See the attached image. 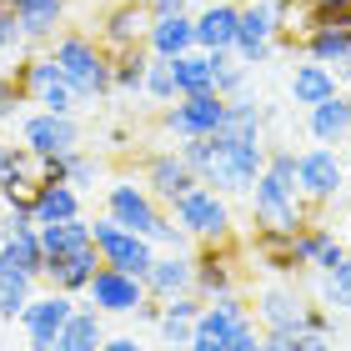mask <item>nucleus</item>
Here are the masks:
<instances>
[{
  "label": "nucleus",
  "instance_id": "1",
  "mask_svg": "<svg viewBox=\"0 0 351 351\" xmlns=\"http://www.w3.org/2000/svg\"><path fill=\"white\" fill-rule=\"evenodd\" d=\"M251 221L256 231H301L311 226V201L296 186V151H266V166L251 186Z\"/></svg>",
  "mask_w": 351,
  "mask_h": 351
},
{
  "label": "nucleus",
  "instance_id": "2",
  "mask_svg": "<svg viewBox=\"0 0 351 351\" xmlns=\"http://www.w3.org/2000/svg\"><path fill=\"white\" fill-rule=\"evenodd\" d=\"M51 56H56L60 75H66V86L75 90L81 106H95L116 90L110 86V51L95 36H86V30H60L51 40Z\"/></svg>",
  "mask_w": 351,
  "mask_h": 351
},
{
  "label": "nucleus",
  "instance_id": "3",
  "mask_svg": "<svg viewBox=\"0 0 351 351\" xmlns=\"http://www.w3.org/2000/svg\"><path fill=\"white\" fill-rule=\"evenodd\" d=\"M166 211L191 241H231V226H236L231 221V196H221L211 186H196V191H186V196H176Z\"/></svg>",
  "mask_w": 351,
  "mask_h": 351
},
{
  "label": "nucleus",
  "instance_id": "4",
  "mask_svg": "<svg viewBox=\"0 0 351 351\" xmlns=\"http://www.w3.org/2000/svg\"><path fill=\"white\" fill-rule=\"evenodd\" d=\"M90 241H95V251H101L106 266L131 271V276L146 281V271H151V261H156V241H151V236H136V231L116 226L110 216H95V221H90Z\"/></svg>",
  "mask_w": 351,
  "mask_h": 351
},
{
  "label": "nucleus",
  "instance_id": "5",
  "mask_svg": "<svg viewBox=\"0 0 351 351\" xmlns=\"http://www.w3.org/2000/svg\"><path fill=\"white\" fill-rule=\"evenodd\" d=\"M106 216L116 221V226L125 231H136V236H151L156 241V231L166 226V206L146 191V181H110L106 186Z\"/></svg>",
  "mask_w": 351,
  "mask_h": 351
},
{
  "label": "nucleus",
  "instance_id": "6",
  "mask_svg": "<svg viewBox=\"0 0 351 351\" xmlns=\"http://www.w3.org/2000/svg\"><path fill=\"white\" fill-rule=\"evenodd\" d=\"M226 121V95L216 90H201V95H176L171 106H161V125L176 141H191V136H211L216 125Z\"/></svg>",
  "mask_w": 351,
  "mask_h": 351
},
{
  "label": "nucleus",
  "instance_id": "7",
  "mask_svg": "<svg viewBox=\"0 0 351 351\" xmlns=\"http://www.w3.org/2000/svg\"><path fill=\"white\" fill-rule=\"evenodd\" d=\"M296 186H301V196H306L311 206L337 201L341 191H346V166H341L337 146H311V151H301V156H296Z\"/></svg>",
  "mask_w": 351,
  "mask_h": 351
},
{
  "label": "nucleus",
  "instance_id": "8",
  "mask_svg": "<svg viewBox=\"0 0 351 351\" xmlns=\"http://www.w3.org/2000/svg\"><path fill=\"white\" fill-rule=\"evenodd\" d=\"M81 121L75 116H56V110H30L21 121V146L30 156H66V151H81Z\"/></svg>",
  "mask_w": 351,
  "mask_h": 351
},
{
  "label": "nucleus",
  "instance_id": "9",
  "mask_svg": "<svg viewBox=\"0 0 351 351\" xmlns=\"http://www.w3.org/2000/svg\"><path fill=\"white\" fill-rule=\"evenodd\" d=\"M86 301H90L101 316H136V306L146 301V281L131 276V271H116V266L101 261V271H95L90 286H86Z\"/></svg>",
  "mask_w": 351,
  "mask_h": 351
},
{
  "label": "nucleus",
  "instance_id": "10",
  "mask_svg": "<svg viewBox=\"0 0 351 351\" xmlns=\"http://www.w3.org/2000/svg\"><path fill=\"white\" fill-rule=\"evenodd\" d=\"M271 51H276V10H271V0L241 5V25H236V45H231V56L251 71V66H266Z\"/></svg>",
  "mask_w": 351,
  "mask_h": 351
},
{
  "label": "nucleus",
  "instance_id": "11",
  "mask_svg": "<svg viewBox=\"0 0 351 351\" xmlns=\"http://www.w3.org/2000/svg\"><path fill=\"white\" fill-rule=\"evenodd\" d=\"M246 301L241 291H226V296H216V301H206L201 316H196V326H191V351H221L231 341V331L246 322Z\"/></svg>",
  "mask_w": 351,
  "mask_h": 351
},
{
  "label": "nucleus",
  "instance_id": "12",
  "mask_svg": "<svg viewBox=\"0 0 351 351\" xmlns=\"http://www.w3.org/2000/svg\"><path fill=\"white\" fill-rule=\"evenodd\" d=\"M311 301L296 291L291 281H271L256 291V326L261 331H281V337H301V316Z\"/></svg>",
  "mask_w": 351,
  "mask_h": 351
},
{
  "label": "nucleus",
  "instance_id": "13",
  "mask_svg": "<svg viewBox=\"0 0 351 351\" xmlns=\"http://www.w3.org/2000/svg\"><path fill=\"white\" fill-rule=\"evenodd\" d=\"M191 261H196L191 291H196L201 301H216V296L236 291V256H231V241H196Z\"/></svg>",
  "mask_w": 351,
  "mask_h": 351
},
{
  "label": "nucleus",
  "instance_id": "14",
  "mask_svg": "<svg viewBox=\"0 0 351 351\" xmlns=\"http://www.w3.org/2000/svg\"><path fill=\"white\" fill-rule=\"evenodd\" d=\"M141 181H146V191L161 206H171L176 196H186V191H196L201 186V176L186 166V156L181 151H156L146 156V166H141Z\"/></svg>",
  "mask_w": 351,
  "mask_h": 351
},
{
  "label": "nucleus",
  "instance_id": "15",
  "mask_svg": "<svg viewBox=\"0 0 351 351\" xmlns=\"http://www.w3.org/2000/svg\"><path fill=\"white\" fill-rule=\"evenodd\" d=\"M146 30H151L146 5H121V0H110V10H101V21H95V40L116 56V51H131V45H146Z\"/></svg>",
  "mask_w": 351,
  "mask_h": 351
},
{
  "label": "nucleus",
  "instance_id": "16",
  "mask_svg": "<svg viewBox=\"0 0 351 351\" xmlns=\"http://www.w3.org/2000/svg\"><path fill=\"white\" fill-rule=\"evenodd\" d=\"M75 306H81V301L66 296V291H56V286H51L45 296H30V306H25V316H21L25 337L40 341V346H56V337L66 331V322L75 316Z\"/></svg>",
  "mask_w": 351,
  "mask_h": 351
},
{
  "label": "nucleus",
  "instance_id": "17",
  "mask_svg": "<svg viewBox=\"0 0 351 351\" xmlns=\"http://www.w3.org/2000/svg\"><path fill=\"white\" fill-rule=\"evenodd\" d=\"M95 271H101V251H95V241H86V246L66 251V256L45 261V276L40 281H51L56 291H66V296H86V286H90Z\"/></svg>",
  "mask_w": 351,
  "mask_h": 351
},
{
  "label": "nucleus",
  "instance_id": "18",
  "mask_svg": "<svg viewBox=\"0 0 351 351\" xmlns=\"http://www.w3.org/2000/svg\"><path fill=\"white\" fill-rule=\"evenodd\" d=\"M301 45H306V60H322V66H331L337 81H351V30L346 25H311L301 36Z\"/></svg>",
  "mask_w": 351,
  "mask_h": 351
},
{
  "label": "nucleus",
  "instance_id": "19",
  "mask_svg": "<svg viewBox=\"0 0 351 351\" xmlns=\"http://www.w3.org/2000/svg\"><path fill=\"white\" fill-rule=\"evenodd\" d=\"M0 271H5V276H30V281L45 276V246H40L36 226L0 236Z\"/></svg>",
  "mask_w": 351,
  "mask_h": 351
},
{
  "label": "nucleus",
  "instance_id": "20",
  "mask_svg": "<svg viewBox=\"0 0 351 351\" xmlns=\"http://www.w3.org/2000/svg\"><path fill=\"white\" fill-rule=\"evenodd\" d=\"M191 276H196V261H191V251H156V261L146 271V296L156 301H171V296H181L191 291Z\"/></svg>",
  "mask_w": 351,
  "mask_h": 351
},
{
  "label": "nucleus",
  "instance_id": "21",
  "mask_svg": "<svg viewBox=\"0 0 351 351\" xmlns=\"http://www.w3.org/2000/svg\"><path fill=\"white\" fill-rule=\"evenodd\" d=\"M146 51L161 56V60H176L186 51H196V15H156L151 30H146Z\"/></svg>",
  "mask_w": 351,
  "mask_h": 351
},
{
  "label": "nucleus",
  "instance_id": "22",
  "mask_svg": "<svg viewBox=\"0 0 351 351\" xmlns=\"http://www.w3.org/2000/svg\"><path fill=\"white\" fill-rule=\"evenodd\" d=\"M306 131H311L316 146H341V141L351 136V95L337 90L331 101L311 106V110H306Z\"/></svg>",
  "mask_w": 351,
  "mask_h": 351
},
{
  "label": "nucleus",
  "instance_id": "23",
  "mask_svg": "<svg viewBox=\"0 0 351 351\" xmlns=\"http://www.w3.org/2000/svg\"><path fill=\"white\" fill-rule=\"evenodd\" d=\"M236 25H241V5H226V0L206 5L196 15V51H231Z\"/></svg>",
  "mask_w": 351,
  "mask_h": 351
},
{
  "label": "nucleus",
  "instance_id": "24",
  "mask_svg": "<svg viewBox=\"0 0 351 351\" xmlns=\"http://www.w3.org/2000/svg\"><path fill=\"white\" fill-rule=\"evenodd\" d=\"M5 5L21 15L25 36L36 40V45L56 40V36H60V25H66V0H5Z\"/></svg>",
  "mask_w": 351,
  "mask_h": 351
},
{
  "label": "nucleus",
  "instance_id": "25",
  "mask_svg": "<svg viewBox=\"0 0 351 351\" xmlns=\"http://www.w3.org/2000/svg\"><path fill=\"white\" fill-rule=\"evenodd\" d=\"M30 216L36 226H56V221H75L81 216V191L66 181H40L36 201H30Z\"/></svg>",
  "mask_w": 351,
  "mask_h": 351
},
{
  "label": "nucleus",
  "instance_id": "26",
  "mask_svg": "<svg viewBox=\"0 0 351 351\" xmlns=\"http://www.w3.org/2000/svg\"><path fill=\"white\" fill-rule=\"evenodd\" d=\"M337 75H331V66H322V60H306V66H296L291 71V101L296 106H322V101H331L337 95Z\"/></svg>",
  "mask_w": 351,
  "mask_h": 351
},
{
  "label": "nucleus",
  "instance_id": "27",
  "mask_svg": "<svg viewBox=\"0 0 351 351\" xmlns=\"http://www.w3.org/2000/svg\"><path fill=\"white\" fill-rule=\"evenodd\" d=\"M106 346V326H101V311L90 306H75V316L66 322V331L56 337V351H101Z\"/></svg>",
  "mask_w": 351,
  "mask_h": 351
},
{
  "label": "nucleus",
  "instance_id": "28",
  "mask_svg": "<svg viewBox=\"0 0 351 351\" xmlns=\"http://www.w3.org/2000/svg\"><path fill=\"white\" fill-rule=\"evenodd\" d=\"M30 56H36V40L25 36L21 15H15L10 5H0V71L15 75V66H25Z\"/></svg>",
  "mask_w": 351,
  "mask_h": 351
},
{
  "label": "nucleus",
  "instance_id": "29",
  "mask_svg": "<svg viewBox=\"0 0 351 351\" xmlns=\"http://www.w3.org/2000/svg\"><path fill=\"white\" fill-rule=\"evenodd\" d=\"M146 66H151V51L146 45H131V51H116L110 56V86L121 95H136V101H146Z\"/></svg>",
  "mask_w": 351,
  "mask_h": 351
},
{
  "label": "nucleus",
  "instance_id": "30",
  "mask_svg": "<svg viewBox=\"0 0 351 351\" xmlns=\"http://www.w3.org/2000/svg\"><path fill=\"white\" fill-rule=\"evenodd\" d=\"M171 75H176V95H201V90H216V71H211V56L206 51H186L171 60Z\"/></svg>",
  "mask_w": 351,
  "mask_h": 351
},
{
  "label": "nucleus",
  "instance_id": "31",
  "mask_svg": "<svg viewBox=\"0 0 351 351\" xmlns=\"http://www.w3.org/2000/svg\"><path fill=\"white\" fill-rule=\"evenodd\" d=\"M251 256H261L266 271H276V276H296V256H291V236L286 231H256V241H251Z\"/></svg>",
  "mask_w": 351,
  "mask_h": 351
},
{
  "label": "nucleus",
  "instance_id": "32",
  "mask_svg": "<svg viewBox=\"0 0 351 351\" xmlns=\"http://www.w3.org/2000/svg\"><path fill=\"white\" fill-rule=\"evenodd\" d=\"M40 231V246H45V261L51 256H66V251L86 246L90 241V221L75 216V221H56V226H36Z\"/></svg>",
  "mask_w": 351,
  "mask_h": 351
},
{
  "label": "nucleus",
  "instance_id": "33",
  "mask_svg": "<svg viewBox=\"0 0 351 351\" xmlns=\"http://www.w3.org/2000/svg\"><path fill=\"white\" fill-rule=\"evenodd\" d=\"M316 296L326 311H351V256L337 271H316Z\"/></svg>",
  "mask_w": 351,
  "mask_h": 351
},
{
  "label": "nucleus",
  "instance_id": "34",
  "mask_svg": "<svg viewBox=\"0 0 351 351\" xmlns=\"http://www.w3.org/2000/svg\"><path fill=\"white\" fill-rule=\"evenodd\" d=\"M30 296H36V281L30 276H5L0 271V322H21Z\"/></svg>",
  "mask_w": 351,
  "mask_h": 351
},
{
  "label": "nucleus",
  "instance_id": "35",
  "mask_svg": "<svg viewBox=\"0 0 351 351\" xmlns=\"http://www.w3.org/2000/svg\"><path fill=\"white\" fill-rule=\"evenodd\" d=\"M146 95L151 106H171L176 101V75H171V60H161V56H151V66H146Z\"/></svg>",
  "mask_w": 351,
  "mask_h": 351
},
{
  "label": "nucleus",
  "instance_id": "36",
  "mask_svg": "<svg viewBox=\"0 0 351 351\" xmlns=\"http://www.w3.org/2000/svg\"><path fill=\"white\" fill-rule=\"evenodd\" d=\"M101 156H86V151H66V186L75 191H90L95 181H101Z\"/></svg>",
  "mask_w": 351,
  "mask_h": 351
},
{
  "label": "nucleus",
  "instance_id": "37",
  "mask_svg": "<svg viewBox=\"0 0 351 351\" xmlns=\"http://www.w3.org/2000/svg\"><path fill=\"white\" fill-rule=\"evenodd\" d=\"M191 326H196V322H171V316H161V322H156L166 351H191Z\"/></svg>",
  "mask_w": 351,
  "mask_h": 351
},
{
  "label": "nucleus",
  "instance_id": "38",
  "mask_svg": "<svg viewBox=\"0 0 351 351\" xmlns=\"http://www.w3.org/2000/svg\"><path fill=\"white\" fill-rule=\"evenodd\" d=\"M21 106H25V90H21V81L0 71V121H10L15 110H21Z\"/></svg>",
  "mask_w": 351,
  "mask_h": 351
},
{
  "label": "nucleus",
  "instance_id": "39",
  "mask_svg": "<svg viewBox=\"0 0 351 351\" xmlns=\"http://www.w3.org/2000/svg\"><path fill=\"white\" fill-rule=\"evenodd\" d=\"M256 341H261V326H256V316H246V322L231 331V341L221 346V351H256Z\"/></svg>",
  "mask_w": 351,
  "mask_h": 351
},
{
  "label": "nucleus",
  "instance_id": "40",
  "mask_svg": "<svg viewBox=\"0 0 351 351\" xmlns=\"http://www.w3.org/2000/svg\"><path fill=\"white\" fill-rule=\"evenodd\" d=\"M346 256H351V251L337 241V236H326V241H322V251H316V261H311V271H337Z\"/></svg>",
  "mask_w": 351,
  "mask_h": 351
},
{
  "label": "nucleus",
  "instance_id": "41",
  "mask_svg": "<svg viewBox=\"0 0 351 351\" xmlns=\"http://www.w3.org/2000/svg\"><path fill=\"white\" fill-rule=\"evenodd\" d=\"M331 331V311L326 306H306V316H301V337H326Z\"/></svg>",
  "mask_w": 351,
  "mask_h": 351
},
{
  "label": "nucleus",
  "instance_id": "42",
  "mask_svg": "<svg viewBox=\"0 0 351 351\" xmlns=\"http://www.w3.org/2000/svg\"><path fill=\"white\" fill-rule=\"evenodd\" d=\"M25 226H36V216H30V211H0V236L25 231Z\"/></svg>",
  "mask_w": 351,
  "mask_h": 351
},
{
  "label": "nucleus",
  "instance_id": "43",
  "mask_svg": "<svg viewBox=\"0 0 351 351\" xmlns=\"http://www.w3.org/2000/svg\"><path fill=\"white\" fill-rule=\"evenodd\" d=\"M291 351H337L331 337H291Z\"/></svg>",
  "mask_w": 351,
  "mask_h": 351
},
{
  "label": "nucleus",
  "instance_id": "44",
  "mask_svg": "<svg viewBox=\"0 0 351 351\" xmlns=\"http://www.w3.org/2000/svg\"><path fill=\"white\" fill-rule=\"evenodd\" d=\"M146 10H151V21L156 15H186V0H146Z\"/></svg>",
  "mask_w": 351,
  "mask_h": 351
},
{
  "label": "nucleus",
  "instance_id": "45",
  "mask_svg": "<svg viewBox=\"0 0 351 351\" xmlns=\"http://www.w3.org/2000/svg\"><path fill=\"white\" fill-rule=\"evenodd\" d=\"M256 351H291V337H281V331H261Z\"/></svg>",
  "mask_w": 351,
  "mask_h": 351
},
{
  "label": "nucleus",
  "instance_id": "46",
  "mask_svg": "<svg viewBox=\"0 0 351 351\" xmlns=\"http://www.w3.org/2000/svg\"><path fill=\"white\" fill-rule=\"evenodd\" d=\"M101 351H146V346H141V337H106Z\"/></svg>",
  "mask_w": 351,
  "mask_h": 351
},
{
  "label": "nucleus",
  "instance_id": "47",
  "mask_svg": "<svg viewBox=\"0 0 351 351\" xmlns=\"http://www.w3.org/2000/svg\"><path fill=\"white\" fill-rule=\"evenodd\" d=\"M121 5H146V0H121Z\"/></svg>",
  "mask_w": 351,
  "mask_h": 351
},
{
  "label": "nucleus",
  "instance_id": "48",
  "mask_svg": "<svg viewBox=\"0 0 351 351\" xmlns=\"http://www.w3.org/2000/svg\"><path fill=\"white\" fill-rule=\"evenodd\" d=\"M346 146H351V136H346Z\"/></svg>",
  "mask_w": 351,
  "mask_h": 351
},
{
  "label": "nucleus",
  "instance_id": "49",
  "mask_svg": "<svg viewBox=\"0 0 351 351\" xmlns=\"http://www.w3.org/2000/svg\"><path fill=\"white\" fill-rule=\"evenodd\" d=\"M0 146H5V141H0Z\"/></svg>",
  "mask_w": 351,
  "mask_h": 351
}]
</instances>
